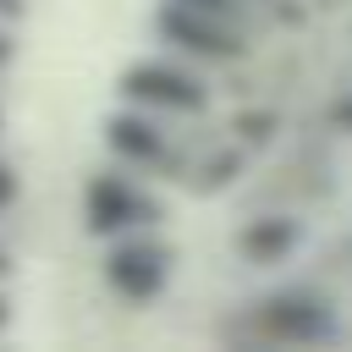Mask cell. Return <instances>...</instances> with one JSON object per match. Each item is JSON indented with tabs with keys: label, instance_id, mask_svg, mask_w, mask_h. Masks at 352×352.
<instances>
[{
	"label": "cell",
	"instance_id": "cell-1",
	"mask_svg": "<svg viewBox=\"0 0 352 352\" xmlns=\"http://www.w3.org/2000/svg\"><path fill=\"white\" fill-rule=\"evenodd\" d=\"M104 280H110L126 302H148V297H160L165 280H170V248H165V242H148V236L116 242L110 258H104Z\"/></svg>",
	"mask_w": 352,
	"mask_h": 352
},
{
	"label": "cell",
	"instance_id": "cell-2",
	"mask_svg": "<svg viewBox=\"0 0 352 352\" xmlns=\"http://www.w3.org/2000/svg\"><path fill=\"white\" fill-rule=\"evenodd\" d=\"M121 94H126L132 104H148V110H182V116L209 104V88H204L192 72L170 66V60H143V66H132V72L121 77Z\"/></svg>",
	"mask_w": 352,
	"mask_h": 352
},
{
	"label": "cell",
	"instance_id": "cell-3",
	"mask_svg": "<svg viewBox=\"0 0 352 352\" xmlns=\"http://www.w3.org/2000/svg\"><path fill=\"white\" fill-rule=\"evenodd\" d=\"M160 209L126 182V176H94L88 182V192H82V220H88V231L94 236H116V231H138V226H148Z\"/></svg>",
	"mask_w": 352,
	"mask_h": 352
},
{
	"label": "cell",
	"instance_id": "cell-4",
	"mask_svg": "<svg viewBox=\"0 0 352 352\" xmlns=\"http://www.w3.org/2000/svg\"><path fill=\"white\" fill-rule=\"evenodd\" d=\"M160 33H165L170 44H182L187 55H204V60H231V55H242V38H236L220 16L192 11V6H182V0H170V6L160 11Z\"/></svg>",
	"mask_w": 352,
	"mask_h": 352
},
{
	"label": "cell",
	"instance_id": "cell-5",
	"mask_svg": "<svg viewBox=\"0 0 352 352\" xmlns=\"http://www.w3.org/2000/svg\"><path fill=\"white\" fill-rule=\"evenodd\" d=\"M258 324L270 336H286V341H324V336H336L324 302H314V297H275V302L258 308Z\"/></svg>",
	"mask_w": 352,
	"mask_h": 352
},
{
	"label": "cell",
	"instance_id": "cell-6",
	"mask_svg": "<svg viewBox=\"0 0 352 352\" xmlns=\"http://www.w3.org/2000/svg\"><path fill=\"white\" fill-rule=\"evenodd\" d=\"M104 143H110L121 160H132V165H154V160L165 154V132H160L148 116H116V121L104 126Z\"/></svg>",
	"mask_w": 352,
	"mask_h": 352
},
{
	"label": "cell",
	"instance_id": "cell-7",
	"mask_svg": "<svg viewBox=\"0 0 352 352\" xmlns=\"http://www.w3.org/2000/svg\"><path fill=\"white\" fill-rule=\"evenodd\" d=\"M292 242H297V226H292V220H253V226L236 236V248H242L253 264H275L280 253H292Z\"/></svg>",
	"mask_w": 352,
	"mask_h": 352
},
{
	"label": "cell",
	"instance_id": "cell-8",
	"mask_svg": "<svg viewBox=\"0 0 352 352\" xmlns=\"http://www.w3.org/2000/svg\"><path fill=\"white\" fill-rule=\"evenodd\" d=\"M182 6H192V11H209V16H226V11H231V0H182Z\"/></svg>",
	"mask_w": 352,
	"mask_h": 352
},
{
	"label": "cell",
	"instance_id": "cell-9",
	"mask_svg": "<svg viewBox=\"0 0 352 352\" xmlns=\"http://www.w3.org/2000/svg\"><path fill=\"white\" fill-rule=\"evenodd\" d=\"M11 192H16V182H11V170H6V165H0V209H6V204H11Z\"/></svg>",
	"mask_w": 352,
	"mask_h": 352
},
{
	"label": "cell",
	"instance_id": "cell-10",
	"mask_svg": "<svg viewBox=\"0 0 352 352\" xmlns=\"http://www.w3.org/2000/svg\"><path fill=\"white\" fill-rule=\"evenodd\" d=\"M336 116H341V121H352V99H341V110H336Z\"/></svg>",
	"mask_w": 352,
	"mask_h": 352
}]
</instances>
